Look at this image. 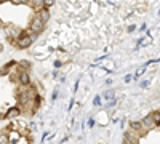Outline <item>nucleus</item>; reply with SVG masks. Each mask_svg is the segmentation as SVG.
I'll return each instance as SVG.
<instances>
[{
    "label": "nucleus",
    "instance_id": "obj_1",
    "mask_svg": "<svg viewBox=\"0 0 160 144\" xmlns=\"http://www.w3.org/2000/svg\"><path fill=\"white\" fill-rule=\"evenodd\" d=\"M18 40H19V42H16V47H18V48H21V50L29 48V47L32 45V42H34V35H31V34H28V32H19Z\"/></svg>",
    "mask_w": 160,
    "mask_h": 144
},
{
    "label": "nucleus",
    "instance_id": "obj_2",
    "mask_svg": "<svg viewBox=\"0 0 160 144\" xmlns=\"http://www.w3.org/2000/svg\"><path fill=\"white\" fill-rule=\"evenodd\" d=\"M29 29H31V32H34V34H40V32L45 29V22L40 19L38 16H35V18L31 21V24H29Z\"/></svg>",
    "mask_w": 160,
    "mask_h": 144
},
{
    "label": "nucleus",
    "instance_id": "obj_3",
    "mask_svg": "<svg viewBox=\"0 0 160 144\" xmlns=\"http://www.w3.org/2000/svg\"><path fill=\"white\" fill-rule=\"evenodd\" d=\"M123 139H125V142H138L139 141V136H136L135 135V130H133V132H127L123 135Z\"/></svg>",
    "mask_w": 160,
    "mask_h": 144
},
{
    "label": "nucleus",
    "instance_id": "obj_4",
    "mask_svg": "<svg viewBox=\"0 0 160 144\" xmlns=\"http://www.w3.org/2000/svg\"><path fill=\"white\" fill-rule=\"evenodd\" d=\"M40 19H42L43 22H47L48 19H50V11L47 10V7H43V8H40L38 10V15H37Z\"/></svg>",
    "mask_w": 160,
    "mask_h": 144
},
{
    "label": "nucleus",
    "instance_id": "obj_5",
    "mask_svg": "<svg viewBox=\"0 0 160 144\" xmlns=\"http://www.w3.org/2000/svg\"><path fill=\"white\" fill-rule=\"evenodd\" d=\"M19 82H21V85H29V83H31L29 74H28V72H21V74H19Z\"/></svg>",
    "mask_w": 160,
    "mask_h": 144
},
{
    "label": "nucleus",
    "instance_id": "obj_6",
    "mask_svg": "<svg viewBox=\"0 0 160 144\" xmlns=\"http://www.w3.org/2000/svg\"><path fill=\"white\" fill-rule=\"evenodd\" d=\"M144 127H148V128H154L155 127V122L152 120V117L151 115H148V117H144V119H142V122H141Z\"/></svg>",
    "mask_w": 160,
    "mask_h": 144
},
{
    "label": "nucleus",
    "instance_id": "obj_7",
    "mask_svg": "<svg viewBox=\"0 0 160 144\" xmlns=\"http://www.w3.org/2000/svg\"><path fill=\"white\" fill-rule=\"evenodd\" d=\"M130 128H131V130H135V132H139V130H142V123L133 120V122L130 123Z\"/></svg>",
    "mask_w": 160,
    "mask_h": 144
},
{
    "label": "nucleus",
    "instance_id": "obj_8",
    "mask_svg": "<svg viewBox=\"0 0 160 144\" xmlns=\"http://www.w3.org/2000/svg\"><path fill=\"white\" fill-rule=\"evenodd\" d=\"M149 115L152 117V120L155 122V127L160 125V112H158V111H155V112H152V114H149Z\"/></svg>",
    "mask_w": 160,
    "mask_h": 144
},
{
    "label": "nucleus",
    "instance_id": "obj_9",
    "mask_svg": "<svg viewBox=\"0 0 160 144\" xmlns=\"http://www.w3.org/2000/svg\"><path fill=\"white\" fill-rule=\"evenodd\" d=\"M16 115H19V109H18V107H11V109L7 112V117H16Z\"/></svg>",
    "mask_w": 160,
    "mask_h": 144
},
{
    "label": "nucleus",
    "instance_id": "obj_10",
    "mask_svg": "<svg viewBox=\"0 0 160 144\" xmlns=\"http://www.w3.org/2000/svg\"><path fill=\"white\" fill-rule=\"evenodd\" d=\"M144 72H146V67H144V66H142V67H139V69H138V71L135 72V78H138V77H141V75H142Z\"/></svg>",
    "mask_w": 160,
    "mask_h": 144
},
{
    "label": "nucleus",
    "instance_id": "obj_11",
    "mask_svg": "<svg viewBox=\"0 0 160 144\" xmlns=\"http://www.w3.org/2000/svg\"><path fill=\"white\" fill-rule=\"evenodd\" d=\"M19 66H21L22 69H29L31 64H29V61H19Z\"/></svg>",
    "mask_w": 160,
    "mask_h": 144
},
{
    "label": "nucleus",
    "instance_id": "obj_12",
    "mask_svg": "<svg viewBox=\"0 0 160 144\" xmlns=\"http://www.w3.org/2000/svg\"><path fill=\"white\" fill-rule=\"evenodd\" d=\"M104 98H106V99H112V98H114V91H106Z\"/></svg>",
    "mask_w": 160,
    "mask_h": 144
},
{
    "label": "nucleus",
    "instance_id": "obj_13",
    "mask_svg": "<svg viewBox=\"0 0 160 144\" xmlns=\"http://www.w3.org/2000/svg\"><path fill=\"white\" fill-rule=\"evenodd\" d=\"M53 3H55V0H43V5L48 8V7H51Z\"/></svg>",
    "mask_w": 160,
    "mask_h": 144
},
{
    "label": "nucleus",
    "instance_id": "obj_14",
    "mask_svg": "<svg viewBox=\"0 0 160 144\" xmlns=\"http://www.w3.org/2000/svg\"><path fill=\"white\" fill-rule=\"evenodd\" d=\"M93 104H95V106H101V98L96 96L95 99H93Z\"/></svg>",
    "mask_w": 160,
    "mask_h": 144
},
{
    "label": "nucleus",
    "instance_id": "obj_15",
    "mask_svg": "<svg viewBox=\"0 0 160 144\" xmlns=\"http://www.w3.org/2000/svg\"><path fill=\"white\" fill-rule=\"evenodd\" d=\"M40 101H42V99H40V96H38V95H35V107H38V106H40Z\"/></svg>",
    "mask_w": 160,
    "mask_h": 144
},
{
    "label": "nucleus",
    "instance_id": "obj_16",
    "mask_svg": "<svg viewBox=\"0 0 160 144\" xmlns=\"http://www.w3.org/2000/svg\"><path fill=\"white\" fill-rule=\"evenodd\" d=\"M115 104H117V101H115V99L112 98V99L109 101V104H108V106H111V107H112V106H115Z\"/></svg>",
    "mask_w": 160,
    "mask_h": 144
},
{
    "label": "nucleus",
    "instance_id": "obj_17",
    "mask_svg": "<svg viewBox=\"0 0 160 144\" xmlns=\"http://www.w3.org/2000/svg\"><path fill=\"white\" fill-rule=\"evenodd\" d=\"M131 78H133L131 75H127V77H125V82H130V80H131Z\"/></svg>",
    "mask_w": 160,
    "mask_h": 144
},
{
    "label": "nucleus",
    "instance_id": "obj_18",
    "mask_svg": "<svg viewBox=\"0 0 160 144\" xmlns=\"http://www.w3.org/2000/svg\"><path fill=\"white\" fill-rule=\"evenodd\" d=\"M0 27H3V21L2 19H0Z\"/></svg>",
    "mask_w": 160,
    "mask_h": 144
},
{
    "label": "nucleus",
    "instance_id": "obj_19",
    "mask_svg": "<svg viewBox=\"0 0 160 144\" xmlns=\"http://www.w3.org/2000/svg\"><path fill=\"white\" fill-rule=\"evenodd\" d=\"M0 2H7V0H0Z\"/></svg>",
    "mask_w": 160,
    "mask_h": 144
},
{
    "label": "nucleus",
    "instance_id": "obj_20",
    "mask_svg": "<svg viewBox=\"0 0 160 144\" xmlns=\"http://www.w3.org/2000/svg\"><path fill=\"white\" fill-rule=\"evenodd\" d=\"M158 112H160V111H158Z\"/></svg>",
    "mask_w": 160,
    "mask_h": 144
}]
</instances>
